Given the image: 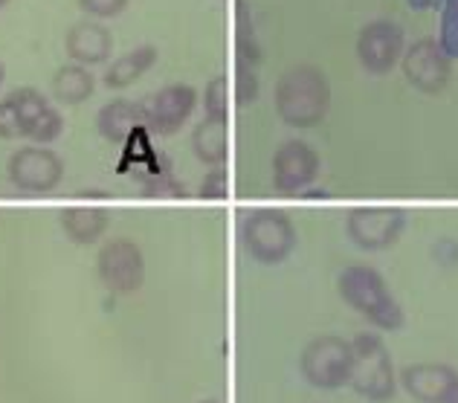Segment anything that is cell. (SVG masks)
Segmentation results:
<instances>
[{
	"label": "cell",
	"mask_w": 458,
	"mask_h": 403,
	"mask_svg": "<svg viewBox=\"0 0 458 403\" xmlns=\"http://www.w3.org/2000/svg\"><path fill=\"white\" fill-rule=\"evenodd\" d=\"M276 114L291 128H317L331 111V81L313 64H293L276 81Z\"/></svg>",
	"instance_id": "6da1fadb"
},
{
	"label": "cell",
	"mask_w": 458,
	"mask_h": 403,
	"mask_svg": "<svg viewBox=\"0 0 458 403\" xmlns=\"http://www.w3.org/2000/svg\"><path fill=\"white\" fill-rule=\"evenodd\" d=\"M336 293L352 311H357L369 325L377 331H401L406 313L401 302L394 299L392 287L386 279L369 264H348L345 270L336 276Z\"/></svg>",
	"instance_id": "7a4b0ae2"
},
{
	"label": "cell",
	"mask_w": 458,
	"mask_h": 403,
	"mask_svg": "<svg viewBox=\"0 0 458 403\" xmlns=\"http://www.w3.org/2000/svg\"><path fill=\"white\" fill-rule=\"evenodd\" d=\"M348 386L369 403H389L397 395L394 360L380 334L363 331L352 339V377H348Z\"/></svg>",
	"instance_id": "3957f363"
},
{
	"label": "cell",
	"mask_w": 458,
	"mask_h": 403,
	"mask_svg": "<svg viewBox=\"0 0 458 403\" xmlns=\"http://www.w3.org/2000/svg\"><path fill=\"white\" fill-rule=\"evenodd\" d=\"M241 247L252 262L276 267L296 250V227L282 210H256L241 224Z\"/></svg>",
	"instance_id": "277c9868"
},
{
	"label": "cell",
	"mask_w": 458,
	"mask_h": 403,
	"mask_svg": "<svg viewBox=\"0 0 458 403\" xmlns=\"http://www.w3.org/2000/svg\"><path fill=\"white\" fill-rule=\"evenodd\" d=\"M299 372L319 392H336L352 377V343L336 334H319L299 354Z\"/></svg>",
	"instance_id": "5b68a950"
},
{
	"label": "cell",
	"mask_w": 458,
	"mask_h": 403,
	"mask_svg": "<svg viewBox=\"0 0 458 403\" xmlns=\"http://www.w3.org/2000/svg\"><path fill=\"white\" fill-rule=\"evenodd\" d=\"M406 229V212L397 206H357L345 218V236L360 250H389Z\"/></svg>",
	"instance_id": "8992f818"
},
{
	"label": "cell",
	"mask_w": 458,
	"mask_h": 403,
	"mask_svg": "<svg viewBox=\"0 0 458 403\" xmlns=\"http://www.w3.org/2000/svg\"><path fill=\"white\" fill-rule=\"evenodd\" d=\"M96 273L116 296L137 293L146 285V259H142L140 244L131 238H114L102 244L99 255H96Z\"/></svg>",
	"instance_id": "52a82bcc"
},
{
	"label": "cell",
	"mask_w": 458,
	"mask_h": 403,
	"mask_svg": "<svg viewBox=\"0 0 458 403\" xmlns=\"http://www.w3.org/2000/svg\"><path fill=\"white\" fill-rule=\"evenodd\" d=\"M401 70L406 81L412 84L418 93L438 96L447 90L453 76V58L441 47L438 39H420L412 47H406L401 58Z\"/></svg>",
	"instance_id": "ba28073f"
},
{
	"label": "cell",
	"mask_w": 458,
	"mask_h": 403,
	"mask_svg": "<svg viewBox=\"0 0 458 403\" xmlns=\"http://www.w3.org/2000/svg\"><path fill=\"white\" fill-rule=\"evenodd\" d=\"M9 180L12 186L27 194H47L53 192L64 177V163L47 145H23L9 157Z\"/></svg>",
	"instance_id": "9c48e42d"
},
{
	"label": "cell",
	"mask_w": 458,
	"mask_h": 403,
	"mask_svg": "<svg viewBox=\"0 0 458 403\" xmlns=\"http://www.w3.org/2000/svg\"><path fill=\"white\" fill-rule=\"evenodd\" d=\"M319 154L302 140H287L273 154V189L279 194H305L319 177Z\"/></svg>",
	"instance_id": "30bf717a"
},
{
	"label": "cell",
	"mask_w": 458,
	"mask_h": 403,
	"mask_svg": "<svg viewBox=\"0 0 458 403\" xmlns=\"http://www.w3.org/2000/svg\"><path fill=\"white\" fill-rule=\"evenodd\" d=\"M406 50V39L401 23H394L389 18H377L366 23L357 35V58L369 73L375 76H386L401 64Z\"/></svg>",
	"instance_id": "8fae6325"
},
{
	"label": "cell",
	"mask_w": 458,
	"mask_h": 403,
	"mask_svg": "<svg viewBox=\"0 0 458 403\" xmlns=\"http://www.w3.org/2000/svg\"><path fill=\"white\" fill-rule=\"evenodd\" d=\"M6 99L18 114L21 140H32L35 145H50L58 140L64 119L44 99V93H38L35 88H15L12 93H6Z\"/></svg>",
	"instance_id": "7c38bea8"
},
{
	"label": "cell",
	"mask_w": 458,
	"mask_h": 403,
	"mask_svg": "<svg viewBox=\"0 0 458 403\" xmlns=\"http://www.w3.org/2000/svg\"><path fill=\"white\" fill-rule=\"evenodd\" d=\"M195 105H198V90L191 84H168V88H163L160 93H154L142 102L146 125L154 133H160V137H172V133L183 128V122L191 116Z\"/></svg>",
	"instance_id": "4fadbf2b"
},
{
	"label": "cell",
	"mask_w": 458,
	"mask_h": 403,
	"mask_svg": "<svg viewBox=\"0 0 458 403\" xmlns=\"http://www.w3.org/2000/svg\"><path fill=\"white\" fill-rule=\"evenodd\" d=\"M397 381L418 403H447L458 392V372L450 363H412Z\"/></svg>",
	"instance_id": "5bb4252c"
},
{
	"label": "cell",
	"mask_w": 458,
	"mask_h": 403,
	"mask_svg": "<svg viewBox=\"0 0 458 403\" xmlns=\"http://www.w3.org/2000/svg\"><path fill=\"white\" fill-rule=\"evenodd\" d=\"M64 50L73 58V64H81V67L105 64L114 53V32L107 30L102 21L81 18L67 30Z\"/></svg>",
	"instance_id": "9a60e30c"
},
{
	"label": "cell",
	"mask_w": 458,
	"mask_h": 403,
	"mask_svg": "<svg viewBox=\"0 0 458 403\" xmlns=\"http://www.w3.org/2000/svg\"><path fill=\"white\" fill-rule=\"evenodd\" d=\"M140 125H146V111H142V102H131V99L107 102L102 105L99 116H96V128H99V133L107 142H125Z\"/></svg>",
	"instance_id": "2e32d148"
},
{
	"label": "cell",
	"mask_w": 458,
	"mask_h": 403,
	"mask_svg": "<svg viewBox=\"0 0 458 403\" xmlns=\"http://www.w3.org/2000/svg\"><path fill=\"white\" fill-rule=\"evenodd\" d=\"M107 227H111V212L105 206H73L62 212V232L73 244H96Z\"/></svg>",
	"instance_id": "e0dca14e"
},
{
	"label": "cell",
	"mask_w": 458,
	"mask_h": 403,
	"mask_svg": "<svg viewBox=\"0 0 458 403\" xmlns=\"http://www.w3.org/2000/svg\"><path fill=\"white\" fill-rule=\"evenodd\" d=\"M154 61H157V47H151V44L134 47V50H128L125 56H119L114 64H107L105 88H111V90L131 88V84L140 81L154 67Z\"/></svg>",
	"instance_id": "ac0fdd59"
},
{
	"label": "cell",
	"mask_w": 458,
	"mask_h": 403,
	"mask_svg": "<svg viewBox=\"0 0 458 403\" xmlns=\"http://www.w3.org/2000/svg\"><path fill=\"white\" fill-rule=\"evenodd\" d=\"M191 151L200 163L207 166H224L229 157V140H226V119L221 116H203L195 133H191Z\"/></svg>",
	"instance_id": "d6986e66"
},
{
	"label": "cell",
	"mask_w": 458,
	"mask_h": 403,
	"mask_svg": "<svg viewBox=\"0 0 458 403\" xmlns=\"http://www.w3.org/2000/svg\"><path fill=\"white\" fill-rule=\"evenodd\" d=\"M53 99L62 105H81L88 102L90 96L96 93V79L88 67L81 64H64L55 70V76L50 81Z\"/></svg>",
	"instance_id": "ffe728a7"
},
{
	"label": "cell",
	"mask_w": 458,
	"mask_h": 403,
	"mask_svg": "<svg viewBox=\"0 0 458 403\" xmlns=\"http://www.w3.org/2000/svg\"><path fill=\"white\" fill-rule=\"evenodd\" d=\"M238 23H235V58L238 64H250L259 67L261 64V47H259V35L252 27V12L247 6V0H238Z\"/></svg>",
	"instance_id": "44dd1931"
},
{
	"label": "cell",
	"mask_w": 458,
	"mask_h": 403,
	"mask_svg": "<svg viewBox=\"0 0 458 403\" xmlns=\"http://www.w3.org/2000/svg\"><path fill=\"white\" fill-rule=\"evenodd\" d=\"M441 47L450 58H458V0H444L441 4Z\"/></svg>",
	"instance_id": "7402d4cb"
},
{
	"label": "cell",
	"mask_w": 458,
	"mask_h": 403,
	"mask_svg": "<svg viewBox=\"0 0 458 403\" xmlns=\"http://www.w3.org/2000/svg\"><path fill=\"white\" fill-rule=\"evenodd\" d=\"M259 67L250 64H238L235 67V102L238 105H250L259 99Z\"/></svg>",
	"instance_id": "603a6c76"
},
{
	"label": "cell",
	"mask_w": 458,
	"mask_h": 403,
	"mask_svg": "<svg viewBox=\"0 0 458 403\" xmlns=\"http://www.w3.org/2000/svg\"><path fill=\"white\" fill-rule=\"evenodd\" d=\"M203 107H207V116L226 119V76H215L207 81V90H203Z\"/></svg>",
	"instance_id": "cb8c5ba5"
},
{
	"label": "cell",
	"mask_w": 458,
	"mask_h": 403,
	"mask_svg": "<svg viewBox=\"0 0 458 403\" xmlns=\"http://www.w3.org/2000/svg\"><path fill=\"white\" fill-rule=\"evenodd\" d=\"M198 194L203 201H224L226 198V172H224V166H215L212 172L203 175Z\"/></svg>",
	"instance_id": "d4e9b609"
},
{
	"label": "cell",
	"mask_w": 458,
	"mask_h": 403,
	"mask_svg": "<svg viewBox=\"0 0 458 403\" xmlns=\"http://www.w3.org/2000/svg\"><path fill=\"white\" fill-rule=\"evenodd\" d=\"M128 6V0H79V9L84 15L96 18H116Z\"/></svg>",
	"instance_id": "484cf974"
},
{
	"label": "cell",
	"mask_w": 458,
	"mask_h": 403,
	"mask_svg": "<svg viewBox=\"0 0 458 403\" xmlns=\"http://www.w3.org/2000/svg\"><path fill=\"white\" fill-rule=\"evenodd\" d=\"M21 137V125H18V114L15 107H12V102L0 99V140H18Z\"/></svg>",
	"instance_id": "4316f807"
},
{
	"label": "cell",
	"mask_w": 458,
	"mask_h": 403,
	"mask_svg": "<svg viewBox=\"0 0 458 403\" xmlns=\"http://www.w3.org/2000/svg\"><path fill=\"white\" fill-rule=\"evenodd\" d=\"M406 4L412 9H436V6L444 4V0H406Z\"/></svg>",
	"instance_id": "83f0119b"
},
{
	"label": "cell",
	"mask_w": 458,
	"mask_h": 403,
	"mask_svg": "<svg viewBox=\"0 0 458 403\" xmlns=\"http://www.w3.org/2000/svg\"><path fill=\"white\" fill-rule=\"evenodd\" d=\"M4 79H6V67H4V61H0V84H4Z\"/></svg>",
	"instance_id": "f1b7e54d"
},
{
	"label": "cell",
	"mask_w": 458,
	"mask_h": 403,
	"mask_svg": "<svg viewBox=\"0 0 458 403\" xmlns=\"http://www.w3.org/2000/svg\"><path fill=\"white\" fill-rule=\"evenodd\" d=\"M198 403H221V400H215V398H207V400H198Z\"/></svg>",
	"instance_id": "f546056e"
},
{
	"label": "cell",
	"mask_w": 458,
	"mask_h": 403,
	"mask_svg": "<svg viewBox=\"0 0 458 403\" xmlns=\"http://www.w3.org/2000/svg\"><path fill=\"white\" fill-rule=\"evenodd\" d=\"M447 403H458V392H455V395H453V398H450Z\"/></svg>",
	"instance_id": "4dcf8cb0"
},
{
	"label": "cell",
	"mask_w": 458,
	"mask_h": 403,
	"mask_svg": "<svg viewBox=\"0 0 458 403\" xmlns=\"http://www.w3.org/2000/svg\"><path fill=\"white\" fill-rule=\"evenodd\" d=\"M6 4H9V0H0V9H4V6H6Z\"/></svg>",
	"instance_id": "1f68e13d"
}]
</instances>
